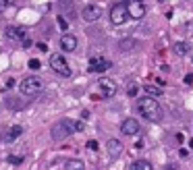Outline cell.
Masks as SVG:
<instances>
[{
  "mask_svg": "<svg viewBox=\"0 0 193 170\" xmlns=\"http://www.w3.org/2000/svg\"><path fill=\"white\" fill-rule=\"evenodd\" d=\"M133 44H135L133 40H123V41H121V50H131Z\"/></svg>",
  "mask_w": 193,
  "mask_h": 170,
  "instance_id": "obj_20",
  "label": "cell"
},
{
  "mask_svg": "<svg viewBox=\"0 0 193 170\" xmlns=\"http://www.w3.org/2000/svg\"><path fill=\"white\" fill-rule=\"evenodd\" d=\"M127 19H129V11H127V7L123 2H118V4H114L110 8V23L123 25V23H127Z\"/></svg>",
  "mask_w": 193,
  "mask_h": 170,
  "instance_id": "obj_6",
  "label": "cell"
},
{
  "mask_svg": "<svg viewBox=\"0 0 193 170\" xmlns=\"http://www.w3.org/2000/svg\"><path fill=\"white\" fill-rule=\"evenodd\" d=\"M81 17L87 21V23H94V21H98L102 17V8L98 7V4H87V7L81 11Z\"/></svg>",
  "mask_w": 193,
  "mask_h": 170,
  "instance_id": "obj_11",
  "label": "cell"
},
{
  "mask_svg": "<svg viewBox=\"0 0 193 170\" xmlns=\"http://www.w3.org/2000/svg\"><path fill=\"white\" fill-rule=\"evenodd\" d=\"M42 89H44V79H40V77H27V79H23V81L19 83V91L23 95H35L40 94Z\"/></svg>",
  "mask_w": 193,
  "mask_h": 170,
  "instance_id": "obj_3",
  "label": "cell"
},
{
  "mask_svg": "<svg viewBox=\"0 0 193 170\" xmlns=\"http://www.w3.org/2000/svg\"><path fill=\"white\" fill-rule=\"evenodd\" d=\"M50 67H52V71L58 73L60 77H71V67H69L67 58H64L60 52H54V54L50 56Z\"/></svg>",
  "mask_w": 193,
  "mask_h": 170,
  "instance_id": "obj_4",
  "label": "cell"
},
{
  "mask_svg": "<svg viewBox=\"0 0 193 170\" xmlns=\"http://www.w3.org/2000/svg\"><path fill=\"white\" fill-rule=\"evenodd\" d=\"M60 50L62 52H75L77 50V37L75 35H71V33L62 35L60 37Z\"/></svg>",
  "mask_w": 193,
  "mask_h": 170,
  "instance_id": "obj_12",
  "label": "cell"
},
{
  "mask_svg": "<svg viewBox=\"0 0 193 170\" xmlns=\"http://www.w3.org/2000/svg\"><path fill=\"white\" fill-rule=\"evenodd\" d=\"M123 151V143L118 139H108V156L110 158H118Z\"/></svg>",
  "mask_w": 193,
  "mask_h": 170,
  "instance_id": "obj_13",
  "label": "cell"
},
{
  "mask_svg": "<svg viewBox=\"0 0 193 170\" xmlns=\"http://www.w3.org/2000/svg\"><path fill=\"white\" fill-rule=\"evenodd\" d=\"M7 35L11 37V40L19 41L23 48H29V46H31V37L27 35V31H25L23 27H17V25H8V27H7Z\"/></svg>",
  "mask_w": 193,
  "mask_h": 170,
  "instance_id": "obj_5",
  "label": "cell"
},
{
  "mask_svg": "<svg viewBox=\"0 0 193 170\" xmlns=\"http://www.w3.org/2000/svg\"><path fill=\"white\" fill-rule=\"evenodd\" d=\"M116 94V83L112 79H100L98 81V98H112Z\"/></svg>",
  "mask_w": 193,
  "mask_h": 170,
  "instance_id": "obj_7",
  "label": "cell"
},
{
  "mask_svg": "<svg viewBox=\"0 0 193 170\" xmlns=\"http://www.w3.org/2000/svg\"><path fill=\"white\" fill-rule=\"evenodd\" d=\"M8 162L19 166V164H23V156H8Z\"/></svg>",
  "mask_w": 193,
  "mask_h": 170,
  "instance_id": "obj_21",
  "label": "cell"
},
{
  "mask_svg": "<svg viewBox=\"0 0 193 170\" xmlns=\"http://www.w3.org/2000/svg\"><path fill=\"white\" fill-rule=\"evenodd\" d=\"M137 94V85H131V87H129V95H135Z\"/></svg>",
  "mask_w": 193,
  "mask_h": 170,
  "instance_id": "obj_26",
  "label": "cell"
},
{
  "mask_svg": "<svg viewBox=\"0 0 193 170\" xmlns=\"http://www.w3.org/2000/svg\"><path fill=\"white\" fill-rule=\"evenodd\" d=\"M131 170H154V166L147 160H135L131 164Z\"/></svg>",
  "mask_w": 193,
  "mask_h": 170,
  "instance_id": "obj_16",
  "label": "cell"
},
{
  "mask_svg": "<svg viewBox=\"0 0 193 170\" xmlns=\"http://www.w3.org/2000/svg\"><path fill=\"white\" fill-rule=\"evenodd\" d=\"M143 91L147 95H162V89H160V87H154V85H143Z\"/></svg>",
  "mask_w": 193,
  "mask_h": 170,
  "instance_id": "obj_18",
  "label": "cell"
},
{
  "mask_svg": "<svg viewBox=\"0 0 193 170\" xmlns=\"http://www.w3.org/2000/svg\"><path fill=\"white\" fill-rule=\"evenodd\" d=\"M87 150H90V151H98V141H96V139L87 141Z\"/></svg>",
  "mask_w": 193,
  "mask_h": 170,
  "instance_id": "obj_22",
  "label": "cell"
},
{
  "mask_svg": "<svg viewBox=\"0 0 193 170\" xmlns=\"http://www.w3.org/2000/svg\"><path fill=\"white\" fill-rule=\"evenodd\" d=\"M121 131H123V135H127V137H135V135H139L141 124H139L137 118H125L123 124H121Z\"/></svg>",
  "mask_w": 193,
  "mask_h": 170,
  "instance_id": "obj_9",
  "label": "cell"
},
{
  "mask_svg": "<svg viewBox=\"0 0 193 170\" xmlns=\"http://www.w3.org/2000/svg\"><path fill=\"white\" fill-rule=\"evenodd\" d=\"M185 83H187V85H191V83H193V75H187L185 77Z\"/></svg>",
  "mask_w": 193,
  "mask_h": 170,
  "instance_id": "obj_27",
  "label": "cell"
},
{
  "mask_svg": "<svg viewBox=\"0 0 193 170\" xmlns=\"http://www.w3.org/2000/svg\"><path fill=\"white\" fill-rule=\"evenodd\" d=\"M125 7H127V11H129V17H133V19H141V17L145 15L143 0H127Z\"/></svg>",
  "mask_w": 193,
  "mask_h": 170,
  "instance_id": "obj_8",
  "label": "cell"
},
{
  "mask_svg": "<svg viewBox=\"0 0 193 170\" xmlns=\"http://www.w3.org/2000/svg\"><path fill=\"white\" fill-rule=\"evenodd\" d=\"M137 112L143 116L145 120H150V123L162 120V108H160V104L154 98H141V100H137Z\"/></svg>",
  "mask_w": 193,
  "mask_h": 170,
  "instance_id": "obj_1",
  "label": "cell"
},
{
  "mask_svg": "<svg viewBox=\"0 0 193 170\" xmlns=\"http://www.w3.org/2000/svg\"><path fill=\"white\" fill-rule=\"evenodd\" d=\"M187 52H189V44H185V41H177V44H174V54L185 56Z\"/></svg>",
  "mask_w": 193,
  "mask_h": 170,
  "instance_id": "obj_17",
  "label": "cell"
},
{
  "mask_svg": "<svg viewBox=\"0 0 193 170\" xmlns=\"http://www.w3.org/2000/svg\"><path fill=\"white\" fill-rule=\"evenodd\" d=\"M58 25H60V29H67V21L62 19V17H58Z\"/></svg>",
  "mask_w": 193,
  "mask_h": 170,
  "instance_id": "obj_25",
  "label": "cell"
},
{
  "mask_svg": "<svg viewBox=\"0 0 193 170\" xmlns=\"http://www.w3.org/2000/svg\"><path fill=\"white\" fill-rule=\"evenodd\" d=\"M166 170H179V166H177V164H168V168Z\"/></svg>",
  "mask_w": 193,
  "mask_h": 170,
  "instance_id": "obj_28",
  "label": "cell"
},
{
  "mask_svg": "<svg viewBox=\"0 0 193 170\" xmlns=\"http://www.w3.org/2000/svg\"><path fill=\"white\" fill-rule=\"evenodd\" d=\"M64 170H85V164H83V160H67Z\"/></svg>",
  "mask_w": 193,
  "mask_h": 170,
  "instance_id": "obj_15",
  "label": "cell"
},
{
  "mask_svg": "<svg viewBox=\"0 0 193 170\" xmlns=\"http://www.w3.org/2000/svg\"><path fill=\"white\" fill-rule=\"evenodd\" d=\"M110 67H112V62L108 58H104V56H94L90 60V73H104Z\"/></svg>",
  "mask_w": 193,
  "mask_h": 170,
  "instance_id": "obj_10",
  "label": "cell"
},
{
  "mask_svg": "<svg viewBox=\"0 0 193 170\" xmlns=\"http://www.w3.org/2000/svg\"><path fill=\"white\" fill-rule=\"evenodd\" d=\"M29 67L33 68V71H37V68H40V60H37V58H31V60H29Z\"/></svg>",
  "mask_w": 193,
  "mask_h": 170,
  "instance_id": "obj_23",
  "label": "cell"
},
{
  "mask_svg": "<svg viewBox=\"0 0 193 170\" xmlns=\"http://www.w3.org/2000/svg\"><path fill=\"white\" fill-rule=\"evenodd\" d=\"M37 50H40V52H46V50H48V46H46L44 41H40V44H37Z\"/></svg>",
  "mask_w": 193,
  "mask_h": 170,
  "instance_id": "obj_24",
  "label": "cell"
},
{
  "mask_svg": "<svg viewBox=\"0 0 193 170\" xmlns=\"http://www.w3.org/2000/svg\"><path fill=\"white\" fill-rule=\"evenodd\" d=\"M77 131H83V123H77L73 118H62V120H58L54 124V129H52V139L54 141H62L67 137L75 135Z\"/></svg>",
  "mask_w": 193,
  "mask_h": 170,
  "instance_id": "obj_2",
  "label": "cell"
},
{
  "mask_svg": "<svg viewBox=\"0 0 193 170\" xmlns=\"http://www.w3.org/2000/svg\"><path fill=\"white\" fill-rule=\"evenodd\" d=\"M15 4V0H0V13H4L7 8H11Z\"/></svg>",
  "mask_w": 193,
  "mask_h": 170,
  "instance_id": "obj_19",
  "label": "cell"
},
{
  "mask_svg": "<svg viewBox=\"0 0 193 170\" xmlns=\"http://www.w3.org/2000/svg\"><path fill=\"white\" fill-rule=\"evenodd\" d=\"M19 135H23V127H21V124H15V127H11V129L4 133L2 141H7V143H8V141H15Z\"/></svg>",
  "mask_w": 193,
  "mask_h": 170,
  "instance_id": "obj_14",
  "label": "cell"
}]
</instances>
